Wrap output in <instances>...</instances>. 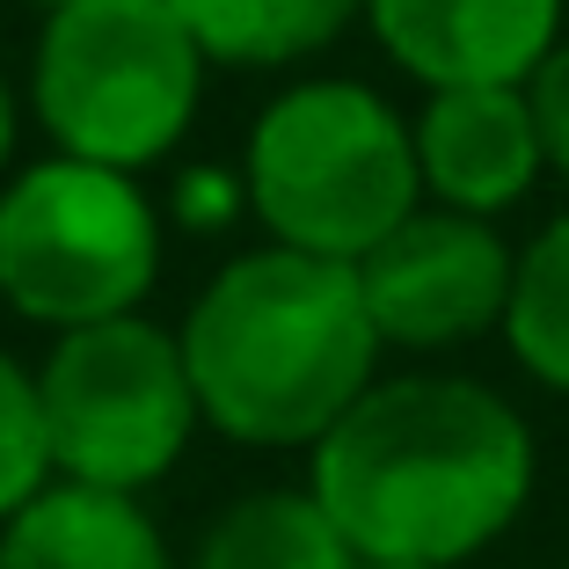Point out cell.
<instances>
[{
    "mask_svg": "<svg viewBox=\"0 0 569 569\" xmlns=\"http://www.w3.org/2000/svg\"><path fill=\"white\" fill-rule=\"evenodd\" d=\"M249 212L278 249L321 263H366L409 212H423L417 139L380 88L321 73L263 102L241 153Z\"/></svg>",
    "mask_w": 569,
    "mask_h": 569,
    "instance_id": "3",
    "label": "cell"
},
{
    "mask_svg": "<svg viewBox=\"0 0 569 569\" xmlns=\"http://www.w3.org/2000/svg\"><path fill=\"white\" fill-rule=\"evenodd\" d=\"M0 569H183L139 497L51 482L0 526Z\"/></svg>",
    "mask_w": 569,
    "mask_h": 569,
    "instance_id": "10",
    "label": "cell"
},
{
    "mask_svg": "<svg viewBox=\"0 0 569 569\" xmlns=\"http://www.w3.org/2000/svg\"><path fill=\"white\" fill-rule=\"evenodd\" d=\"M417 139V176L438 212L489 219L533 198L548 176V153L533 132V102L526 88H446L409 118Z\"/></svg>",
    "mask_w": 569,
    "mask_h": 569,
    "instance_id": "9",
    "label": "cell"
},
{
    "mask_svg": "<svg viewBox=\"0 0 569 569\" xmlns=\"http://www.w3.org/2000/svg\"><path fill=\"white\" fill-rule=\"evenodd\" d=\"M526 102H533V132H540V153H548V176L569 183V44L548 51V67L526 81Z\"/></svg>",
    "mask_w": 569,
    "mask_h": 569,
    "instance_id": "16",
    "label": "cell"
},
{
    "mask_svg": "<svg viewBox=\"0 0 569 569\" xmlns=\"http://www.w3.org/2000/svg\"><path fill=\"white\" fill-rule=\"evenodd\" d=\"M183 569H358L321 503L300 489H249L198 533Z\"/></svg>",
    "mask_w": 569,
    "mask_h": 569,
    "instance_id": "12",
    "label": "cell"
},
{
    "mask_svg": "<svg viewBox=\"0 0 569 569\" xmlns=\"http://www.w3.org/2000/svg\"><path fill=\"white\" fill-rule=\"evenodd\" d=\"M204 431L249 452H315L380 380V329L351 263L241 249L176 321Z\"/></svg>",
    "mask_w": 569,
    "mask_h": 569,
    "instance_id": "2",
    "label": "cell"
},
{
    "mask_svg": "<svg viewBox=\"0 0 569 569\" xmlns=\"http://www.w3.org/2000/svg\"><path fill=\"white\" fill-rule=\"evenodd\" d=\"M241 204H249V190H241V176H227V168H183L176 190H168V219L190 227V234H219Z\"/></svg>",
    "mask_w": 569,
    "mask_h": 569,
    "instance_id": "15",
    "label": "cell"
},
{
    "mask_svg": "<svg viewBox=\"0 0 569 569\" xmlns=\"http://www.w3.org/2000/svg\"><path fill=\"white\" fill-rule=\"evenodd\" d=\"M511 278H519V249L489 227V219L460 212H409L380 249L358 263V292L380 329V351H460L475 336L503 329L511 307Z\"/></svg>",
    "mask_w": 569,
    "mask_h": 569,
    "instance_id": "7",
    "label": "cell"
},
{
    "mask_svg": "<svg viewBox=\"0 0 569 569\" xmlns=\"http://www.w3.org/2000/svg\"><path fill=\"white\" fill-rule=\"evenodd\" d=\"M30 8H44V16H59V8H81V0H30Z\"/></svg>",
    "mask_w": 569,
    "mask_h": 569,
    "instance_id": "18",
    "label": "cell"
},
{
    "mask_svg": "<svg viewBox=\"0 0 569 569\" xmlns=\"http://www.w3.org/2000/svg\"><path fill=\"white\" fill-rule=\"evenodd\" d=\"M51 489V446H44V402H37V366L0 351V526L22 503Z\"/></svg>",
    "mask_w": 569,
    "mask_h": 569,
    "instance_id": "14",
    "label": "cell"
},
{
    "mask_svg": "<svg viewBox=\"0 0 569 569\" xmlns=\"http://www.w3.org/2000/svg\"><path fill=\"white\" fill-rule=\"evenodd\" d=\"M366 22L423 96L526 88L562 44V0H366Z\"/></svg>",
    "mask_w": 569,
    "mask_h": 569,
    "instance_id": "8",
    "label": "cell"
},
{
    "mask_svg": "<svg viewBox=\"0 0 569 569\" xmlns=\"http://www.w3.org/2000/svg\"><path fill=\"white\" fill-rule=\"evenodd\" d=\"M16 132H22V110H16L8 73H0V176H8V161H16Z\"/></svg>",
    "mask_w": 569,
    "mask_h": 569,
    "instance_id": "17",
    "label": "cell"
},
{
    "mask_svg": "<svg viewBox=\"0 0 569 569\" xmlns=\"http://www.w3.org/2000/svg\"><path fill=\"white\" fill-rule=\"evenodd\" d=\"M533 475V423L468 372H380L307 452V497L366 569L475 562L519 526Z\"/></svg>",
    "mask_w": 569,
    "mask_h": 569,
    "instance_id": "1",
    "label": "cell"
},
{
    "mask_svg": "<svg viewBox=\"0 0 569 569\" xmlns=\"http://www.w3.org/2000/svg\"><path fill=\"white\" fill-rule=\"evenodd\" d=\"M555 569H569V562H555Z\"/></svg>",
    "mask_w": 569,
    "mask_h": 569,
    "instance_id": "19",
    "label": "cell"
},
{
    "mask_svg": "<svg viewBox=\"0 0 569 569\" xmlns=\"http://www.w3.org/2000/svg\"><path fill=\"white\" fill-rule=\"evenodd\" d=\"M204 67L212 59L168 0H81L37 30L30 110L67 161L139 176L198 124Z\"/></svg>",
    "mask_w": 569,
    "mask_h": 569,
    "instance_id": "4",
    "label": "cell"
},
{
    "mask_svg": "<svg viewBox=\"0 0 569 569\" xmlns=\"http://www.w3.org/2000/svg\"><path fill=\"white\" fill-rule=\"evenodd\" d=\"M161 284V204L96 161H30L0 183V300L51 336L124 321Z\"/></svg>",
    "mask_w": 569,
    "mask_h": 569,
    "instance_id": "5",
    "label": "cell"
},
{
    "mask_svg": "<svg viewBox=\"0 0 569 569\" xmlns=\"http://www.w3.org/2000/svg\"><path fill=\"white\" fill-rule=\"evenodd\" d=\"M358 569H366V562H358Z\"/></svg>",
    "mask_w": 569,
    "mask_h": 569,
    "instance_id": "20",
    "label": "cell"
},
{
    "mask_svg": "<svg viewBox=\"0 0 569 569\" xmlns=\"http://www.w3.org/2000/svg\"><path fill=\"white\" fill-rule=\"evenodd\" d=\"M37 402H44L51 482L110 497H147L153 482H168V468L204 431L183 343L147 315L51 336L37 366Z\"/></svg>",
    "mask_w": 569,
    "mask_h": 569,
    "instance_id": "6",
    "label": "cell"
},
{
    "mask_svg": "<svg viewBox=\"0 0 569 569\" xmlns=\"http://www.w3.org/2000/svg\"><path fill=\"white\" fill-rule=\"evenodd\" d=\"M212 67H300L366 16V0H168Z\"/></svg>",
    "mask_w": 569,
    "mask_h": 569,
    "instance_id": "11",
    "label": "cell"
},
{
    "mask_svg": "<svg viewBox=\"0 0 569 569\" xmlns=\"http://www.w3.org/2000/svg\"><path fill=\"white\" fill-rule=\"evenodd\" d=\"M503 343L540 387L569 395V212L548 219L519 249L511 307H503Z\"/></svg>",
    "mask_w": 569,
    "mask_h": 569,
    "instance_id": "13",
    "label": "cell"
}]
</instances>
